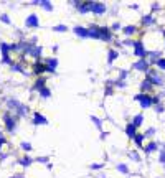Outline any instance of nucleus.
<instances>
[{"mask_svg":"<svg viewBox=\"0 0 165 178\" xmlns=\"http://www.w3.org/2000/svg\"><path fill=\"white\" fill-rule=\"evenodd\" d=\"M2 122H3V129H5V132H8L10 135H15L17 130H18V122H20V119L17 117V115H13L12 112H5L2 114Z\"/></svg>","mask_w":165,"mask_h":178,"instance_id":"obj_1","label":"nucleus"},{"mask_svg":"<svg viewBox=\"0 0 165 178\" xmlns=\"http://www.w3.org/2000/svg\"><path fill=\"white\" fill-rule=\"evenodd\" d=\"M88 7H89V13H93L96 17H101L108 12V5L103 2H94V0H88Z\"/></svg>","mask_w":165,"mask_h":178,"instance_id":"obj_2","label":"nucleus"},{"mask_svg":"<svg viewBox=\"0 0 165 178\" xmlns=\"http://www.w3.org/2000/svg\"><path fill=\"white\" fill-rule=\"evenodd\" d=\"M134 101H137L142 109H149V107H152V106H154V96H150V94L139 93V94L134 96Z\"/></svg>","mask_w":165,"mask_h":178,"instance_id":"obj_3","label":"nucleus"},{"mask_svg":"<svg viewBox=\"0 0 165 178\" xmlns=\"http://www.w3.org/2000/svg\"><path fill=\"white\" fill-rule=\"evenodd\" d=\"M145 81H149L152 86H162L163 84V78L159 74L157 69H152V68L145 73Z\"/></svg>","mask_w":165,"mask_h":178,"instance_id":"obj_4","label":"nucleus"},{"mask_svg":"<svg viewBox=\"0 0 165 178\" xmlns=\"http://www.w3.org/2000/svg\"><path fill=\"white\" fill-rule=\"evenodd\" d=\"M132 53L135 56H139V60H147V56H149V51L145 50V45L142 40H135L134 46H132Z\"/></svg>","mask_w":165,"mask_h":178,"instance_id":"obj_5","label":"nucleus"},{"mask_svg":"<svg viewBox=\"0 0 165 178\" xmlns=\"http://www.w3.org/2000/svg\"><path fill=\"white\" fill-rule=\"evenodd\" d=\"M43 63L46 66V73L48 74H56V69H58V64H60V61H58V58L55 56H48L45 60H41Z\"/></svg>","mask_w":165,"mask_h":178,"instance_id":"obj_6","label":"nucleus"},{"mask_svg":"<svg viewBox=\"0 0 165 178\" xmlns=\"http://www.w3.org/2000/svg\"><path fill=\"white\" fill-rule=\"evenodd\" d=\"M20 106H22V102L17 97H7L5 99V107H7L8 112H12V114H15Z\"/></svg>","mask_w":165,"mask_h":178,"instance_id":"obj_7","label":"nucleus"},{"mask_svg":"<svg viewBox=\"0 0 165 178\" xmlns=\"http://www.w3.org/2000/svg\"><path fill=\"white\" fill-rule=\"evenodd\" d=\"M73 33L79 38V40H89V31L88 27H82V25H76L73 27Z\"/></svg>","mask_w":165,"mask_h":178,"instance_id":"obj_8","label":"nucleus"},{"mask_svg":"<svg viewBox=\"0 0 165 178\" xmlns=\"http://www.w3.org/2000/svg\"><path fill=\"white\" fill-rule=\"evenodd\" d=\"M88 31H89V40H99L103 38L101 35V25H96V23H91L88 27Z\"/></svg>","mask_w":165,"mask_h":178,"instance_id":"obj_9","label":"nucleus"},{"mask_svg":"<svg viewBox=\"0 0 165 178\" xmlns=\"http://www.w3.org/2000/svg\"><path fill=\"white\" fill-rule=\"evenodd\" d=\"M33 163H35V162H33V157H30L28 153H25V155H22V157L17 158V165L22 167V168H25V170H27V168H30Z\"/></svg>","mask_w":165,"mask_h":178,"instance_id":"obj_10","label":"nucleus"},{"mask_svg":"<svg viewBox=\"0 0 165 178\" xmlns=\"http://www.w3.org/2000/svg\"><path fill=\"white\" fill-rule=\"evenodd\" d=\"M25 28H40V18L36 13H30L25 18Z\"/></svg>","mask_w":165,"mask_h":178,"instance_id":"obj_11","label":"nucleus"},{"mask_svg":"<svg viewBox=\"0 0 165 178\" xmlns=\"http://www.w3.org/2000/svg\"><path fill=\"white\" fill-rule=\"evenodd\" d=\"M32 124L33 126H48V119H46V115H43L41 112H33V117H32Z\"/></svg>","mask_w":165,"mask_h":178,"instance_id":"obj_12","label":"nucleus"},{"mask_svg":"<svg viewBox=\"0 0 165 178\" xmlns=\"http://www.w3.org/2000/svg\"><path fill=\"white\" fill-rule=\"evenodd\" d=\"M89 119H91V122H93V124H94V126H96V129H98V130L101 132V134H99V137H101V140H104V139H106V137H108V134H106V132H104V127H103V121H101V119L98 117V115H91V117H89Z\"/></svg>","mask_w":165,"mask_h":178,"instance_id":"obj_13","label":"nucleus"},{"mask_svg":"<svg viewBox=\"0 0 165 178\" xmlns=\"http://www.w3.org/2000/svg\"><path fill=\"white\" fill-rule=\"evenodd\" d=\"M32 5L40 7V8H43L45 12H48V13L55 10V7H53V3L50 2V0H35V2H32Z\"/></svg>","mask_w":165,"mask_h":178,"instance_id":"obj_14","label":"nucleus"},{"mask_svg":"<svg viewBox=\"0 0 165 178\" xmlns=\"http://www.w3.org/2000/svg\"><path fill=\"white\" fill-rule=\"evenodd\" d=\"M132 68L137 69V71H142V73H147V71L150 69V64H149L147 60H137V61L132 64Z\"/></svg>","mask_w":165,"mask_h":178,"instance_id":"obj_15","label":"nucleus"},{"mask_svg":"<svg viewBox=\"0 0 165 178\" xmlns=\"http://www.w3.org/2000/svg\"><path fill=\"white\" fill-rule=\"evenodd\" d=\"M45 86H48V79L45 78V76H38V78L35 79V83H33L32 86V91H40L41 88H45Z\"/></svg>","mask_w":165,"mask_h":178,"instance_id":"obj_16","label":"nucleus"},{"mask_svg":"<svg viewBox=\"0 0 165 178\" xmlns=\"http://www.w3.org/2000/svg\"><path fill=\"white\" fill-rule=\"evenodd\" d=\"M28 114H30V107H28L27 104L22 102V106L18 107V110H17V112L13 114V115H17V117L22 121V119H27V117H28Z\"/></svg>","mask_w":165,"mask_h":178,"instance_id":"obj_17","label":"nucleus"},{"mask_svg":"<svg viewBox=\"0 0 165 178\" xmlns=\"http://www.w3.org/2000/svg\"><path fill=\"white\" fill-rule=\"evenodd\" d=\"M162 58V55H160L159 51H149V56H147V61H149V64L152 66V64H155L157 61Z\"/></svg>","mask_w":165,"mask_h":178,"instance_id":"obj_18","label":"nucleus"},{"mask_svg":"<svg viewBox=\"0 0 165 178\" xmlns=\"http://www.w3.org/2000/svg\"><path fill=\"white\" fill-rule=\"evenodd\" d=\"M117 58H119V51L114 50V48H111V50L108 51V64H112Z\"/></svg>","mask_w":165,"mask_h":178,"instance_id":"obj_19","label":"nucleus"},{"mask_svg":"<svg viewBox=\"0 0 165 178\" xmlns=\"http://www.w3.org/2000/svg\"><path fill=\"white\" fill-rule=\"evenodd\" d=\"M38 96H40L41 99H50L53 96V91L48 88V86H45V88H41L40 91H38Z\"/></svg>","mask_w":165,"mask_h":178,"instance_id":"obj_20","label":"nucleus"},{"mask_svg":"<svg viewBox=\"0 0 165 178\" xmlns=\"http://www.w3.org/2000/svg\"><path fill=\"white\" fill-rule=\"evenodd\" d=\"M142 150H144L145 153H154V152L159 150V143H157V142H149L147 145L142 148Z\"/></svg>","mask_w":165,"mask_h":178,"instance_id":"obj_21","label":"nucleus"},{"mask_svg":"<svg viewBox=\"0 0 165 178\" xmlns=\"http://www.w3.org/2000/svg\"><path fill=\"white\" fill-rule=\"evenodd\" d=\"M154 89V86L149 83V81H142V83H140V93H144V94H150V91Z\"/></svg>","mask_w":165,"mask_h":178,"instance_id":"obj_22","label":"nucleus"},{"mask_svg":"<svg viewBox=\"0 0 165 178\" xmlns=\"http://www.w3.org/2000/svg\"><path fill=\"white\" fill-rule=\"evenodd\" d=\"M130 124H132L135 129H139V127L144 124V115H142V114H135L134 117H132V122H130Z\"/></svg>","mask_w":165,"mask_h":178,"instance_id":"obj_23","label":"nucleus"},{"mask_svg":"<svg viewBox=\"0 0 165 178\" xmlns=\"http://www.w3.org/2000/svg\"><path fill=\"white\" fill-rule=\"evenodd\" d=\"M132 140H134V143H135V145H137L139 148H144V140H145L144 134H135Z\"/></svg>","mask_w":165,"mask_h":178,"instance_id":"obj_24","label":"nucleus"},{"mask_svg":"<svg viewBox=\"0 0 165 178\" xmlns=\"http://www.w3.org/2000/svg\"><path fill=\"white\" fill-rule=\"evenodd\" d=\"M135 134H137V129H135V127L132 126V124L129 122L127 126H125V135H127L129 139H134Z\"/></svg>","mask_w":165,"mask_h":178,"instance_id":"obj_25","label":"nucleus"},{"mask_svg":"<svg viewBox=\"0 0 165 178\" xmlns=\"http://www.w3.org/2000/svg\"><path fill=\"white\" fill-rule=\"evenodd\" d=\"M135 31H137V28H135L134 25H127V27H122V33H124L125 36H132Z\"/></svg>","mask_w":165,"mask_h":178,"instance_id":"obj_26","label":"nucleus"},{"mask_svg":"<svg viewBox=\"0 0 165 178\" xmlns=\"http://www.w3.org/2000/svg\"><path fill=\"white\" fill-rule=\"evenodd\" d=\"M68 28L66 25H63V23H58V25H55L53 27V31H56V33H68Z\"/></svg>","mask_w":165,"mask_h":178,"instance_id":"obj_27","label":"nucleus"},{"mask_svg":"<svg viewBox=\"0 0 165 178\" xmlns=\"http://www.w3.org/2000/svg\"><path fill=\"white\" fill-rule=\"evenodd\" d=\"M142 23L145 27H150V25H154V23H155V20H154V17L150 15V13H147V15L142 18Z\"/></svg>","mask_w":165,"mask_h":178,"instance_id":"obj_28","label":"nucleus"},{"mask_svg":"<svg viewBox=\"0 0 165 178\" xmlns=\"http://www.w3.org/2000/svg\"><path fill=\"white\" fill-rule=\"evenodd\" d=\"M8 145V140H7V137H5V134H3V130L0 129V152L3 150V147Z\"/></svg>","mask_w":165,"mask_h":178,"instance_id":"obj_29","label":"nucleus"},{"mask_svg":"<svg viewBox=\"0 0 165 178\" xmlns=\"http://www.w3.org/2000/svg\"><path fill=\"white\" fill-rule=\"evenodd\" d=\"M20 148H22L25 153H28V152L33 150V145H32L30 142H25V140H23V142H20Z\"/></svg>","mask_w":165,"mask_h":178,"instance_id":"obj_30","label":"nucleus"},{"mask_svg":"<svg viewBox=\"0 0 165 178\" xmlns=\"http://www.w3.org/2000/svg\"><path fill=\"white\" fill-rule=\"evenodd\" d=\"M116 168H117L119 173H124V175H127V173H129V167L125 165V163H117V167H116Z\"/></svg>","mask_w":165,"mask_h":178,"instance_id":"obj_31","label":"nucleus"},{"mask_svg":"<svg viewBox=\"0 0 165 178\" xmlns=\"http://www.w3.org/2000/svg\"><path fill=\"white\" fill-rule=\"evenodd\" d=\"M0 22L5 23V25H8V27L12 25V20H10V17H8L7 13H0Z\"/></svg>","mask_w":165,"mask_h":178,"instance_id":"obj_32","label":"nucleus"},{"mask_svg":"<svg viewBox=\"0 0 165 178\" xmlns=\"http://www.w3.org/2000/svg\"><path fill=\"white\" fill-rule=\"evenodd\" d=\"M109 30L112 31V33H114V31H121V30H122V25H121L119 22H114V23H112V27H111Z\"/></svg>","mask_w":165,"mask_h":178,"instance_id":"obj_33","label":"nucleus"},{"mask_svg":"<svg viewBox=\"0 0 165 178\" xmlns=\"http://www.w3.org/2000/svg\"><path fill=\"white\" fill-rule=\"evenodd\" d=\"M142 134H144V137H145V139H147V137H154V135H155V129H154V127H150V129H147V130L142 132Z\"/></svg>","mask_w":165,"mask_h":178,"instance_id":"obj_34","label":"nucleus"},{"mask_svg":"<svg viewBox=\"0 0 165 178\" xmlns=\"http://www.w3.org/2000/svg\"><path fill=\"white\" fill-rule=\"evenodd\" d=\"M159 162L165 165V145L162 147V150H160V153H159Z\"/></svg>","mask_w":165,"mask_h":178,"instance_id":"obj_35","label":"nucleus"},{"mask_svg":"<svg viewBox=\"0 0 165 178\" xmlns=\"http://www.w3.org/2000/svg\"><path fill=\"white\" fill-rule=\"evenodd\" d=\"M89 168H91V170H103V168H104V163H91Z\"/></svg>","mask_w":165,"mask_h":178,"instance_id":"obj_36","label":"nucleus"},{"mask_svg":"<svg viewBox=\"0 0 165 178\" xmlns=\"http://www.w3.org/2000/svg\"><path fill=\"white\" fill-rule=\"evenodd\" d=\"M155 66H159V69H165V58H160L157 63H155Z\"/></svg>","mask_w":165,"mask_h":178,"instance_id":"obj_37","label":"nucleus"},{"mask_svg":"<svg viewBox=\"0 0 165 178\" xmlns=\"http://www.w3.org/2000/svg\"><path fill=\"white\" fill-rule=\"evenodd\" d=\"M130 158H132L134 162H140V155H139V152H130Z\"/></svg>","mask_w":165,"mask_h":178,"instance_id":"obj_38","label":"nucleus"},{"mask_svg":"<svg viewBox=\"0 0 165 178\" xmlns=\"http://www.w3.org/2000/svg\"><path fill=\"white\" fill-rule=\"evenodd\" d=\"M155 110H157V112H163V106L162 104H157V106H155Z\"/></svg>","mask_w":165,"mask_h":178,"instance_id":"obj_39","label":"nucleus"},{"mask_svg":"<svg viewBox=\"0 0 165 178\" xmlns=\"http://www.w3.org/2000/svg\"><path fill=\"white\" fill-rule=\"evenodd\" d=\"M51 51H58V45H53L51 46Z\"/></svg>","mask_w":165,"mask_h":178,"instance_id":"obj_40","label":"nucleus"},{"mask_svg":"<svg viewBox=\"0 0 165 178\" xmlns=\"http://www.w3.org/2000/svg\"><path fill=\"white\" fill-rule=\"evenodd\" d=\"M0 94H2V91H0Z\"/></svg>","mask_w":165,"mask_h":178,"instance_id":"obj_41","label":"nucleus"}]
</instances>
